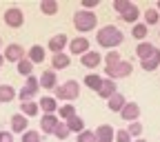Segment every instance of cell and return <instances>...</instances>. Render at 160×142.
Returning a JSON list of instances; mask_svg holds the SVG:
<instances>
[{
    "mask_svg": "<svg viewBox=\"0 0 160 142\" xmlns=\"http://www.w3.org/2000/svg\"><path fill=\"white\" fill-rule=\"evenodd\" d=\"M76 142H96V135H93V131L85 129V131L78 133V140H76Z\"/></svg>",
    "mask_w": 160,
    "mask_h": 142,
    "instance_id": "8d00e7d4",
    "label": "cell"
},
{
    "mask_svg": "<svg viewBox=\"0 0 160 142\" xmlns=\"http://www.w3.org/2000/svg\"><path fill=\"white\" fill-rule=\"evenodd\" d=\"M93 135H96V142H113V127L111 125H100L93 131Z\"/></svg>",
    "mask_w": 160,
    "mask_h": 142,
    "instance_id": "5bb4252c",
    "label": "cell"
},
{
    "mask_svg": "<svg viewBox=\"0 0 160 142\" xmlns=\"http://www.w3.org/2000/svg\"><path fill=\"white\" fill-rule=\"evenodd\" d=\"M133 142H147V140H142V138H138V140H133Z\"/></svg>",
    "mask_w": 160,
    "mask_h": 142,
    "instance_id": "ee69618b",
    "label": "cell"
},
{
    "mask_svg": "<svg viewBox=\"0 0 160 142\" xmlns=\"http://www.w3.org/2000/svg\"><path fill=\"white\" fill-rule=\"evenodd\" d=\"M113 135H116V142H131V135L127 133V129H118Z\"/></svg>",
    "mask_w": 160,
    "mask_h": 142,
    "instance_id": "74e56055",
    "label": "cell"
},
{
    "mask_svg": "<svg viewBox=\"0 0 160 142\" xmlns=\"http://www.w3.org/2000/svg\"><path fill=\"white\" fill-rule=\"evenodd\" d=\"M65 125H67V129H69V133H80V131H85V120H82V118H80L78 113H76L73 118H69V120H67V122H65Z\"/></svg>",
    "mask_w": 160,
    "mask_h": 142,
    "instance_id": "7402d4cb",
    "label": "cell"
},
{
    "mask_svg": "<svg viewBox=\"0 0 160 142\" xmlns=\"http://www.w3.org/2000/svg\"><path fill=\"white\" fill-rule=\"evenodd\" d=\"M125 102H127V100H125V95H122V93H113V95L107 100V109H109V111L120 113V109L125 107Z\"/></svg>",
    "mask_w": 160,
    "mask_h": 142,
    "instance_id": "44dd1931",
    "label": "cell"
},
{
    "mask_svg": "<svg viewBox=\"0 0 160 142\" xmlns=\"http://www.w3.org/2000/svg\"><path fill=\"white\" fill-rule=\"evenodd\" d=\"M58 122H60V120H58V115H56V113H45V115H42V120H40V127H42V133L51 135Z\"/></svg>",
    "mask_w": 160,
    "mask_h": 142,
    "instance_id": "9a60e30c",
    "label": "cell"
},
{
    "mask_svg": "<svg viewBox=\"0 0 160 142\" xmlns=\"http://www.w3.org/2000/svg\"><path fill=\"white\" fill-rule=\"evenodd\" d=\"M140 67H142L145 71H156L158 67H160V49L156 47V51L149 56V58H145V60H140Z\"/></svg>",
    "mask_w": 160,
    "mask_h": 142,
    "instance_id": "2e32d148",
    "label": "cell"
},
{
    "mask_svg": "<svg viewBox=\"0 0 160 142\" xmlns=\"http://www.w3.org/2000/svg\"><path fill=\"white\" fill-rule=\"evenodd\" d=\"M20 109H22V111H20V113H22L25 118H33V115H38V102H33V100H31V102H22V105H20Z\"/></svg>",
    "mask_w": 160,
    "mask_h": 142,
    "instance_id": "83f0119b",
    "label": "cell"
},
{
    "mask_svg": "<svg viewBox=\"0 0 160 142\" xmlns=\"http://www.w3.org/2000/svg\"><path fill=\"white\" fill-rule=\"evenodd\" d=\"M40 11L45 16H53V13H58V2L56 0H42L40 2Z\"/></svg>",
    "mask_w": 160,
    "mask_h": 142,
    "instance_id": "f546056e",
    "label": "cell"
},
{
    "mask_svg": "<svg viewBox=\"0 0 160 142\" xmlns=\"http://www.w3.org/2000/svg\"><path fill=\"white\" fill-rule=\"evenodd\" d=\"M16 98V89L11 85H0V102H11Z\"/></svg>",
    "mask_w": 160,
    "mask_h": 142,
    "instance_id": "484cf974",
    "label": "cell"
},
{
    "mask_svg": "<svg viewBox=\"0 0 160 142\" xmlns=\"http://www.w3.org/2000/svg\"><path fill=\"white\" fill-rule=\"evenodd\" d=\"M51 135H56L58 140H65V138H69V129H67V125L60 120V122L56 125V129H53V133Z\"/></svg>",
    "mask_w": 160,
    "mask_h": 142,
    "instance_id": "1f68e13d",
    "label": "cell"
},
{
    "mask_svg": "<svg viewBox=\"0 0 160 142\" xmlns=\"http://www.w3.org/2000/svg\"><path fill=\"white\" fill-rule=\"evenodd\" d=\"M0 47H2V38H0Z\"/></svg>",
    "mask_w": 160,
    "mask_h": 142,
    "instance_id": "f6af8a7d",
    "label": "cell"
},
{
    "mask_svg": "<svg viewBox=\"0 0 160 142\" xmlns=\"http://www.w3.org/2000/svg\"><path fill=\"white\" fill-rule=\"evenodd\" d=\"M153 51H156V47H153L151 42H147V40H145V42H138V47H136V56H138L140 60L149 58V56H151Z\"/></svg>",
    "mask_w": 160,
    "mask_h": 142,
    "instance_id": "cb8c5ba5",
    "label": "cell"
},
{
    "mask_svg": "<svg viewBox=\"0 0 160 142\" xmlns=\"http://www.w3.org/2000/svg\"><path fill=\"white\" fill-rule=\"evenodd\" d=\"M156 11L160 13V0H158V2H156Z\"/></svg>",
    "mask_w": 160,
    "mask_h": 142,
    "instance_id": "7bdbcfd3",
    "label": "cell"
},
{
    "mask_svg": "<svg viewBox=\"0 0 160 142\" xmlns=\"http://www.w3.org/2000/svg\"><path fill=\"white\" fill-rule=\"evenodd\" d=\"M80 95V82L78 80H67V82L56 87V100H65V102H73Z\"/></svg>",
    "mask_w": 160,
    "mask_h": 142,
    "instance_id": "3957f363",
    "label": "cell"
},
{
    "mask_svg": "<svg viewBox=\"0 0 160 142\" xmlns=\"http://www.w3.org/2000/svg\"><path fill=\"white\" fill-rule=\"evenodd\" d=\"M38 85L42 87V89H56V87H58V76H56V71H51V69L42 71V76L38 78Z\"/></svg>",
    "mask_w": 160,
    "mask_h": 142,
    "instance_id": "8fae6325",
    "label": "cell"
},
{
    "mask_svg": "<svg viewBox=\"0 0 160 142\" xmlns=\"http://www.w3.org/2000/svg\"><path fill=\"white\" fill-rule=\"evenodd\" d=\"M96 40H98V45H100V47H105V49L113 51V49L125 40V36H122V31H120L118 27L107 25V27H100V29H98Z\"/></svg>",
    "mask_w": 160,
    "mask_h": 142,
    "instance_id": "6da1fadb",
    "label": "cell"
},
{
    "mask_svg": "<svg viewBox=\"0 0 160 142\" xmlns=\"http://www.w3.org/2000/svg\"><path fill=\"white\" fill-rule=\"evenodd\" d=\"M0 142H13V133L11 131H0Z\"/></svg>",
    "mask_w": 160,
    "mask_h": 142,
    "instance_id": "60d3db41",
    "label": "cell"
},
{
    "mask_svg": "<svg viewBox=\"0 0 160 142\" xmlns=\"http://www.w3.org/2000/svg\"><path fill=\"white\" fill-rule=\"evenodd\" d=\"M113 93H118L116 82H113V80H109V78H102V85H100V89H98V95L102 98V100H109Z\"/></svg>",
    "mask_w": 160,
    "mask_h": 142,
    "instance_id": "4fadbf2b",
    "label": "cell"
},
{
    "mask_svg": "<svg viewBox=\"0 0 160 142\" xmlns=\"http://www.w3.org/2000/svg\"><path fill=\"white\" fill-rule=\"evenodd\" d=\"M67 47H69L71 56H82L89 51V40L87 38H73V40H69Z\"/></svg>",
    "mask_w": 160,
    "mask_h": 142,
    "instance_id": "30bf717a",
    "label": "cell"
},
{
    "mask_svg": "<svg viewBox=\"0 0 160 142\" xmlns=\"http://www.w3.org/2000/svg\"><path fill=\"white\" fill-rule=\"evenodd\" d=\"M105 73H107L109 80L116 82L118 78H127L129 73H133V65L129 62V60H120L116 67H105Z\"/></svg>",
    "mask_w": 160,
    "mask_h": 142,
    "instance_id": "277c9868",
    "label": "cell"
},
{
    "mask_svg": "<svg viewBox=\"0 0 160 142\" xmlns=\"http://www.w3.org/2000/svg\"><path fill=\"white\" fill-rule=\"evenodd\" d=\"M120 18H122L125 22H129V25H136V22H138V18H140V9H138V5L131 2L122 13H120Z\"/></svg>",
    "mask_w": 160,
    "mask_h": 142,
    "instance_id": "d6986e66",
    "label": "cell"
},
{
    "mask_svg": "<svg viewBox=\"0 0 160 142\" xmlns=\"http://www.w3.org/2000/svg\"><path fill=\"white\" fill-rule=\"evenodd\" d=\"M20 142H40V131L27 129V131L22 133V140H20Z\"/></svg>",
    "mask_w": 160,
    "mask_h": 142,
    "instance_id": "e575fe53",
    "label": "cell"
},
{
    "mask_svg": "<svg viewBox=\"0 0 160 142\" xmlns=\"http://www.w3.org/2000/svg\"><path fill=\"white\" fill-rule=\"evenodd\" d=\"M80 62H82V67L85 69H96L100 62H102V53H98V51H87V53H82L80 56Z\"/></svg>",
    "mask_w": 160,
    "mask_h": 142,
    "instance_id": "9c48e42d",
    "label": "cell"
},
{
    "mask_svg": "<svg viewBox=\"0 0 160 142\" xmlns=\"http://www.w3.org/2000/svg\"><path fill=\"white\" fill-rule=\"evenodd\" d=\"M69 45V36L67 33H56L53 38H49V51L51 53H62L65 51V47Z\"/></svg>",
    "mask_w": 160,
    "mask_h": 142,
    "instance_id": "52a82bcc",
    "label": "cell"
},
{
    "mask_svg": "<svg viewBox=\"0 0 160 142\" xmlns=\"http://www.w3.org/2000/svg\"><path fill=\"white\" fill-rule=\"evenodd\" d=\"M85 85H87L89 89L98 91L100 85H102V76H98V73H87V76H85Z\"/></svg>",
    "mask_w": 160,
    "mask_h": 142,
    "instance_id": "4316f807",
    "label": "cell"
},
{
    "mask_svg": "<svg viewBox=\"0 0 160 142\" xmlns=\"http://www.w3.org/2000/svg\"><path fill=\"white\" fill-rule=\"evenodd\" d=\"M2 58L7 60V62H20V60L25 58V49L20 47L18 42H11V45H7V49H5V53H2Z\"/></svg>",
    "mask_w": 160,
    "mask_h": 142,
    "instance_id": "8992f818",
    "label": "cell"
},
{
    "mask_svg": "<svg viewBox=\"0 0 160 142\" xmlns=\"http://www.w3.org/2000/svg\"><path fill=\"white\" fill-rule=\"evenodd\" d=\"M27 127H29V118H25L22 113L11 115V133H25Z\"/></svg>",
    "mask_w": 160,
    "mask_h": 142,
    "instance_id": "7c38bea8",
    "label": "cell"
},
{
    "mask_svg": "<svg viewBox=\"0 0 160 142\" xmlns=\"http://www.w3.org/2000/svg\"><path fill=\"white\" fill-rule=\"evenodd\" d=\"M71 65V58L62 51V53H53V58H51V71H56V69H67Z\"/></svg>",
    "mask_w": 160,
    "mask_h": 142,
    "instance_id": "ac0fdd59",
    "label": "cell"
},
{
    "mask_svg": "<svg viewBox=\"0 0 160 142\" xmlns=\"http://www.w3.org/2000/svg\"><path fill=\"white\" fill-rule=\"evenodd\" d=\"M38 109H42L45 113H56L58 111V100L51 98V95H42L38 102Z\"/></svg>",
    "mask_w": 160,
    "mask_h": 142,
    "instance_id": "ffe728a7",
    "label": "cell"
},
{
    "mask_svg": "<svg viewBox=\"0 0 160 142\" xmlns=\"http://www.w3.org/2000/svg\"><path fill=\"white\" fill-rule=\"evenodd\" d=\"M58 113H60V118H58V120H62V122H67L69 118H73V115H76V107H73L71 102H67V105H62V107L58 109Z\"/></svg>",
    "mask_w": 160,
    "mask_h": 142,
    "instance_id": "f1b7e54d",
    "label": "cell"
},
{
    "mask_svg": "<svg viewBox=\"0 0 160 142\" xmlns=\"http://www.w3.org/2000/svg\"><path fill=\"white\" fill-rule=\"evenodd\" d=\"M5 65V58H2V53H0V67H2Z\"/></svg>",
    "mask_w": 160,
    "mask_h": 142,
    "instance_id": "b9f144b4",
    "label": "cell"
},
{
    "mask_svg": "<svg viewBox=\"0 0 160 142\" xmlns=\"http://www.w3.org/2000/svg\"><path fill=\"white\" fill-rule=\"evenodd\" d=\"M131 2H129V0H116V2H113V11H118V13H122L127 7H129Z\"/></svg>",
    "mask_w": 160,
    "mask_h": 142,
    "instance_id": "f35d334b",
    "label": "cell"
},
{
    "mask_svg": "<svg viewBox=\"0 0 160 142\" xmlns=\"http://www.w3.org/2000/svg\"><path fill=\"white\" fill-rule=\"evenodd\" d=\"M25 22V13L22 9H18V7H9L5 11V25L11 27V29H18V27H22Z\"/></svg>",
    "mask_w": 160,
    "mask_h": 142,
    "instance_id": "5b68a950",
    "label": "cell"
},
{
    "mask_svg": "<svg viewBox=\"0 0 160 142\" xmlns=\"http://www.w3.org/2000/svg\"><path fill=\"white\" fill-rule=\"evenodd\" d=\"M158 69H160V67H158Z\"/></svg>",
    "mask_w": 160,
    "mask_h": 142,
    "instance_id": "bcb514c9",
    "label": "cell"
},
{
    "mask_svg": "<svg viewBox=\"0 0 160 142\" xmlns=\"http://www.w3.org/2000/svg\"><path fill=\"white\" fill-rule=\"evenodd\" d=\"M16 69H18V73L22 76V78H29V76H33V65L29 62L27 58H22L20 62H16Z\"/></svg>",
    "mask_w": 160,
    "mask_h": 142,
    "instance_id": "d4e9b609",
    "label": "cell"
},
{
    "mask_svg": "<svg viewBox=\"0 0 160 142\" xmlns=\"http://www.w3.org/2000/svg\"><path fill=\"white\" fill-rule=\"evenodd\" d=\"M80 5H82L85 11H93L98 7V0H80Z\"/></svg>",
    "mask_w": 160,
    "mask_h": 142,
    "instance_id": "ab89813d",
    "label": "cell"
},
{
    "mask_svg": "<svg viewBox=\"0 0 160 142\" xmlns=\"http://www.w3.org/2000/svg\"><path fill=\"white\" fill-rule=\"evenodd\" d=\"M158 22H160V13L156 9H147L145 11V25L151 27V25H158Z\"/></svg>",
    "mask_w": 160,
    "mask_h": 142,
    "instance_id": "4dcf8cb0",
    "label": "cell"
},
{
    "mask_svg": "<svg viewBox=\"0 0 160 142\" xmlns=\"http://www.w3.org/2000/svg\"><path fill=\"white\" fill-rule=\"evenodd\" d=\"M96 25H98V18H96V13H93V11H85V9H80V11H76V13H73V27H76L80 33H87V31L96 29Z\"/></svg>",
    "mask_w": 160,
    "mask_h": 142,
    "instance_id": "7a4b0ae2",
    "label": "cell"
},
{
    "mask_svg": "<svg viewBox=\"0 0 160 142\" xmlns=\"http://www.w3.org/2000/svg\"><path fill=\"white\" fill-rule=\"evenodd\" d=\"M120 118L127 120V122H138L140 118V107L136 102H125V107L120 109Z\"/></svg>",
    "mask_w": 160,
    "mask_h": 142,
    "instance_id": "ba28073f",
    "label": "cell"
},
{
    "mask_svg": "<svg viewBox=\"0 0 160 142\" xmlns=\"http://www.w3.org/2000/svg\"><path fill=\"white\" fill-rule=\"evenodd\" d=\"M45 53H47V51H45V47H40V45H33V47L27 51V56H25V58L29 60L31 65H38V62H42V60H45Z\"/></svg>",
    "mask_w": 160,
    "mask_h": 142,
    "instance_id": "e0dca14e",
    "label": "cell"
},
{
    "mask_svg": "<svg viewBox=\"0 0 160 142\" xmlns=\"http://www.w3.org/2000/svg\"><path fill=\"white\" fill-rule=\"evenodd\" d=\"M25 89H29L33 95H38V91H40V85H38V78H36V76H29V78H25Z\"/></svg>",
    "mask_w": 160,
    "mask_h": 142,
    "instance_id": "d6a6232c",
    "label": "cell"
},
{
    "mask_svg": "<svg viewBox=\"0 0 160 142\" xmlns=\"http://www.w3.org/2000/svg\"><path fill=\"white\" fill-rule=\"evenodd\" d=\"M120 60H122V58H120V53L113 49V51H109V53L105 56V67H116Z\"/></svg>",
    "mask_w": 160,
    "mask_h": 142,
    "instance_id": "836d02e7",
    "label": "cell"
},
{
    "mask_svg": "<svg viewBox=\"0 0 160 142\" xmlns=\"http://www.w3.org/2000/svg\"><path fill=\"white\" fill-rule=\"evenodd\" d=\"M127 133L131 135V138H140V135H142V125H140V122H131V127L127 129Z\"/></svg>",
    "mask_w": 160,
    "mask_h": 142,
    "instance_id": "d590c367",
    "label": "cell"
},
{
    "mask_svg": "<svg viewBox=\"0 0 160 142\" xmlns=\"http://www.w3.org/2000/svg\"><path fill=\"white\" fill-rule=\"evenodd\" d=\"M147 33H149V27H147L145 22H136V25L131 27V38L140 40V42H145V38H147Z\"/></svg>",
    "mask_w": 160,
    "mask_h": 142,
    "instance_id": "603a6c76",
    "label": "cell"
}]
</instances>
